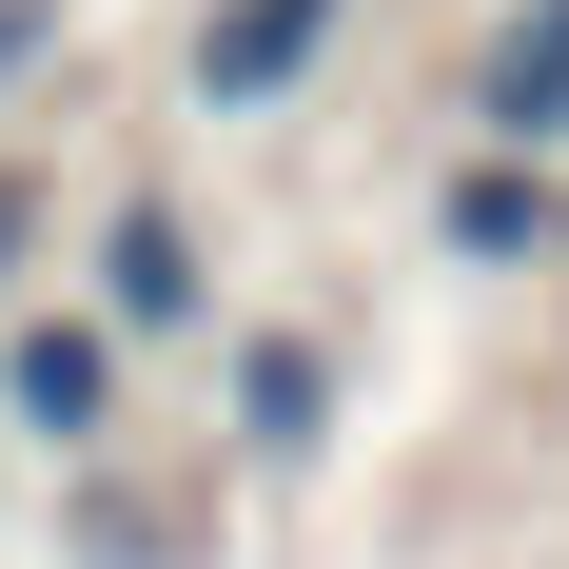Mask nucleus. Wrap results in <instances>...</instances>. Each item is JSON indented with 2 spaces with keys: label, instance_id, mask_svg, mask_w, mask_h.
<instances>
[{
  "label": "nucleus",
  "instance_id": "7ed1b4c3",
  "mask_svg": "<svg viewBox=\"0 0 569 569\" xmlns=\"http://www.w3.org/2000/svg\"><path fill=\"white\" fill-rule=\"evenodd\" d=\"M315 432H335V353H315V335H236V452L295 471Z\"/></svg>",
  "mask_w": 569,
  "mask_h": 569
},
{
  "label": "nucleus",
  "instance_id": "f03ea898",
  "mask_svg": "<svg viewBox=\"0 0 569 569\" xmlns=\"http://www.w3.org/2000/svg\"><path fill=\"white\" fill-rule=\"evenodd\" d=\"M335 20H353V0H217V20H197V99H217V118L295 99V79L335 59Z\"/></svg>",
  "mask_w": 569,
  "mask_h": 569
},
{
  "label": "nucleus",
  "instance_id": "39448f33",
  "mask_svg": "<svg viewBox=\"0 0 569 569\" xmlns=\"http://www.w3.org/2000/svg\"><path fill=\"white\" fill-rule=\"evenodd\" d=\"M491 138H530V158L569 138V0H530L511 40H491Z\"/></svg>",
  "mask_w": 569,
  "mask_h": 569
},
{
  "label": "nucleus",
  "instance_id": "6e6552de",
  "mask_svg": "<svg viewBox=\"0 0 569 569\" xmlns=\"http://www.w3.org/2000/svg\"><path fill=\"white\" fill-rule=\"evenodd\" d=\"M20 236H40V177H0V256H20Z\"/></svg>",
  "mask_w": 569,
  "mask_h": 569
},
{
  "label": "nucleus",
  "instance_id": "423d86ee",
  "mask_svg": "<svg viewBox=\"0 0 569 569\" xmlns=\"http://www.w3.org/2000/svg\"><path fill=\"white\" fill-rule=\"evenodd\" d=\"M452 256H491V276L550 256V177H530V158H471V177H452Z\"/></svg>",
  "mask_w": 569,
  "mask_h": 569
},
{
  "label": "nucleus",
  "instance_id": "20e7f679",
  "mask_svg": "<svg viewBox=\"0 0 569 569\" xmlns=\"http://www.w3.org/2000/svg\"><path fill=\"white\" fill-rule=\"evenodd\" d=\"M99 335H197V236H177V197H118V236H99Z\"/></svg>",
  "mask_w": 569,
  "mask_h": 569
},
{
  "label": "nucleus",
  "instance_id": "0eeeda50",
  "mask_svg": "<svg viewBox=\"0 0 569 569\" xmlns=\"http://www.w3.org/2000/svg\"><path fill=\"white\" fill-rule=\"evenodd\" d=\"M59 40V0H0V79H20V59H40Z\"/></svg>",
  "mask_w": 569,
  "mask_h": 569
},
{
  "label": "nucleus",
  "instance_id": "f257e3e1",
  "mask_svg": "<svg viewBox=\"0 0 569 569\" xmlns=\"http://www.w3.org/2000/svg\"><path fill=\"white\" fill-rule=\"evenodd\" d=\"M0 412H20L40 452H99L118 432V335L99 315H20V335H0Z\"/></svg>",
  "mask_w": 569,
  "mask_h": 569
}]
</instances>
